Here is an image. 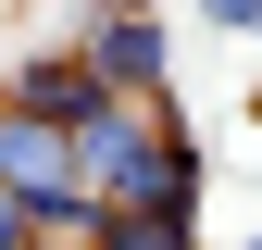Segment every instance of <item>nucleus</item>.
I'll return each mask as SVG.
<instances>
[{"mask_svg": "<svg viewBox=\"0 0 262 250\" xmlns=\"http://www.w3.org/2000/svg\"><path fill=\"white\" fill-rule=\"evenodd\" d=\"M162 13H138V0H113L100 13V38H88V62H100V88H162Z\"/></svg>", "mask_w": 262, "mask_h": 250, "instance_id": "obj_2", "label": "nucleus"}, {"mask_svg": "<svg viewBox=\"0 0 262 250\" xmlns=\"http://www.w3.org/2000/svg\"><path fill=\"white\" fill-rule=\"evenodd\" d=\"M100 250H200V213H100Z\"/></svg>", "mask_w": 262, "mask_h": 250, "instance_id": "obj_3", "label": "nucleus"}, {"mask_svg": "<svg viewBox=\"0 0 262 250\" xmlns=\"http://www.w3.org/2000/svg\"><path fill=\"white\" fill-rule=\"evenodd\" d=\"M0 250H38V213H25L13 187H0Z\"/></svg>", "mask_w": 262, "mask_h": 250, "instance_id": "obj_4", "label": "nucleus"}, {"mask_svg": "<svg viewBox=\"0 0 262 250\" xmlns=\"http://www.w3.org/2000/svg\"><path fill=\"white\" fill-rule=\"evenodd\" d=\"M200 13H212V25H262V0H200Z\"/></svg>", "mask_w": 262, "mask_h": 250, "instance_id": "obj_5", "label": "nucleus"}, {"mask_svg": "<svg viewBox=\"0 0 262 250\" xmlns=\"http://www.w3.org/2000/svg\"><path fill=\"white\" fill-rule=\"evenodd\" d=\"M0 100H13V113H50V125H88V113L113 100V88H100V62H62V50H13V62H0Z\"/></svg>", "mask_w": 262, "mask_h": 250, "instance_id": "obj_1", "label": "nucleus"}]
</instances>
